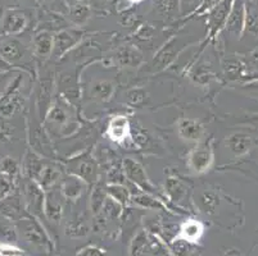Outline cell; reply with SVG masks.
I'll use <instances>...</instances> for the list:
<instances>
[{
    "label": "cell",
    "mask_w": 258,
    "mask_h": 256,
    "mask_svg": "<svg viewBox=\"0 0 258 256\" xmlns=\"http://www.w3.org/2000/svg\"><path fill=\"white\" fill-rule=\"evenodd\" d=\"M21 173V164L12 156L0 158V175L15 183Z\"/></svg>",
    "instance_id": "e575fe53"
},
{
    "label": "cell",
    "mask_w": 258,
    "mask_h": 256,
    "mask_svg": "<svg viewBox=\"0 0 258 256\" xmlns=\"http://www.w3.org/2000/svg\"><path fill=\"white\" fill-rule=\"evenodd\" d=\"M70 27L69 22L64 20L62 14L55 13V12H48V13L44 14L43 20L40 22V27L37 31H49V32H59L64 28Z\"/></svg>",
    "instance_id": "f546056e"
},
{
    "label": "cell",
    "mask_w": 258,
    "mask_h": 256,
    "mask_svg": "<svg viewBox=\"0 0 258 256\" xmlns=\"http://www.w3.org/2000/svg\"><path fill=\"white\" fill-rule=\"evenodd\" d=\"M130 122L126 116H113L109 121L107 126V131H105V135L111 141L116 142V144H122L125 142V140H127L130 137Z\"/></svg>",
    "instance_id": "ffe728a7"
},
{
    "label": "cell",
    "mask_w": 258,
    "mask_h": 256,
    "mask_svg": "<svg viewBox=\"0 0 258 256\" xmlns=\"http://www.w3.org/2000/svg\"><path fill=\"white\" fill-rule=\"evenodd\" d=\"M64 197H63L60 189L55 187L45 191V203H44V215L50 222L58 223L63 217V209H64Z\"/></svg>",
    "instance_id": "ac0fdd59"
},
{
    "label": "cell",
    "mask_w": 258,
    "mask_h": 256,
    "mask_svg": "<svg viewBox=\"0 0 258 256\" xmlns=\"http://www.w3.org/2000/svg\"><path fill=\"white\" fill-rule=\"evenodd\" d=\"M190 79L196 84H198V86L206 88L215 79V72H213L212 67L208 63L201 62L197 65H194V68L191 69Z\"/></svg>",
    "instance_id": "1f68e13d"
},
{
    "label": "cell",
    "mask_w": 258,
    "mask_h": 256,
    "mask_svg": "<svg viewBox=\"0 0 258 256\" xmlns=\"http://www.w3.org/2000/svg\"><path fill=\"white\" fill-rule=\"evenodd\" d=\"M122 169H123L125 177L127 178L128 182L139 187V190H142L143 192H147V194L154 195V196L158 197V191H157L156 186L149 180L144 166L139 161L130 158L125 159L123 163H122Z\"/></svg>",
    "instance_id": "277c9868"
},
{
    "label": "cell",
    "mask_w": 258,
    "mask_h": 256,
    "mask_svg": "<svg viewBox=\"0 0 258 256\" xmlns=\"http://www.w3.org/2000/svg\"><path fill=\"white\" fill-rule=\"evenodd\" d=\"M86 2H88V0H86Z\"/></svg>",
    "instance_id": "9f6ffc18"
},
{
    "label": "cell",
    "mask_w": 258,
    "mask_h": 256,
    "mask_svg": "<svg viewBox=\"0 0 258 256\" xmlns=\"http://www.w3.org/2000/svg\"><path fill=\"white\" fill-rule=\"evenodd\" d=\"M170 251L172 256H189L190 253H193L194 243H189L175 237L170 243Z\"/></svg>",
    "instance_id": "b9f144b4"
},
{
    "label": "cell",
    "mask_w": 258,
    "mask_h": 256,
    "mask_svg": "<svg viewBox=\"0 0 258 256\" xmlns=\"http://www.w3.org/2000/svg\"><path fill=\"white\" fill-rule=\"evenodd\" d=\"M17 232H21L26 242L35 247L46 250L49 247V238L39 222L34 218H22L17 223Z\"/></svg>",
    "instance_id": "5b68a950"
},
{
    "label": "cell",
    "mask_w": 258,
    "mask_h": 256,
    "mask_svg": "<svg viewBox=\"0 0 258 256\" xmlns=\"http://www.w3.org/2000/svg\"><path fill=\"white\" fill-rule=\"evenodd\" d=\"M22 200L25 201L26 209L31 214H41V213H44L45 190L40 186L37 181L25 178L22 183Z\"/></svg>",
    "instance_id": "52a82bcc"
},
{
    "label": "cell",
    "mask_w": 258,
    "mask_h": 256,
    "mask_svg": "<svg viewBox=\"0 0 258 256\" xmlns=\"http://www.w3.org/2000/svg\"><path fill=\"white\" fill-rule=\"evenodd\" d=\"M77 256H107V251L98 247V246L90 245L81 248L79 251V253H77Z\"/></svg>",
    "instance_id": "c3c4849f"
},
{
    "label": "cell",
    "mask_w": 258,
    "mask_h": 256,
    "mask_svg": "<svg viewBox=\"0 0 258 256\" xmlns=\"http://www.w3.org/2000/svg\"><path fill=\"white\" fill-rule=\"evenodd\" d=\"M149 95L148 91L143 88H133L126 94V102L133 108H142L147 104Z\"/></svg>",
    "instance_id": "ab89813d"
},
{
    "label": "cell",
    "mask_w": 258,
    "mask_h": 256,
    "mask_svg": "<svg viewBox=\"0 0 258 256\" xmlns=\"http://www.w3.org/2000/svg\"><path fill=\"white\" fill-rule=\"evenodd\" d=\"M13 135H15V128L7 123L4 119H0V145L12 141Z\"/></svg>",
    "instance_id": "ee69618b"
},
{
    "label": "cell",
    "mask_w": 258,
    "mask_h": 256,
    "mask_svg": "<svg viewBox=\"0 0 258 256\" xmlns=\"http://www.w3.org/2000/svg\"><path fill=\"white\" fill-rule=\"evenodd\" d=\"M84 32L79 28L67 27L62 31L57 32L54 35V48L53 56L54 58H62L63 55L71 51L75 46H77L80 42L83 41Z\"/></svg>",
    "instance_id": "8fae6325"
},
{
    "label": "cell",
    "mask_w": 258,
    "mask_h": 256,
    "mask_svg": "<svg viewBox=\"0 0 258 256\" xmlns=\"http://www.w3.org/2000/svg\"><path fill=\"white\" fill-rule=\"evenodd\" d=\"M17 241V227L8 219L0 217V243H13Z\"/></svg>",
    "instance_id": "f35d334b"
},
{
    "label": "cell",
    "mask_w": 258,
    "mask_h": 256,
    "mask_svg": "<svg viewBox=\"0 0 258 256\" xmlns=\"http://www.w3.org/2000/svg\"><path fill=\"white\" fill-rule=\"evenodd\" d=\"M22 250L11 243H0V256H22Z\"/></svg>",
    "instance_id": "681fc988"
},
{
    "label": "cell",
    "mask_w": 258,
    "mask_h": 256,
    "mask_svg": "<svg viewBox=\"0 0 258 256\" xmlns=\"http://www.w3.org/2000/svg\"><path fill=\"white\" fill-rule=\"evenodd\" d=\"M116 93V84L111 79H97L90 88V96L99 103L111 102Z\"/></svg>",
    "instance_id": "4316f807"
},
{
    "label": "cell",
    "mask_w": 258,
    "mask_h": 256,
    "mask_svg": "<svg viewBox=\"0 0 258 256\" xmlns=\"http://www.w3.org/2000/svg\"><path fill=\"white\" fill-rule=\"evenodd\" d=\"M255 145H257V138H255L252 133L243 132V131L230 133V135L225 138V147H226L234 156H238V158L239 156H243V155L248 154Z\"/></svg>",
    "instance_id": "9a60e30c"
},
{
    "label": "cell",
    "mask_w": 258,
    "mask_h": 256,
    "mask_svg": "<svg viewBox=\"0 0 258 256\" xmlns=\"http://www.w3.org/2000/svg\"><path fill=\"white\" fill-rule=\"evenodd\" d=\"M122 208H123V206H122L121 204H118L117 201H114L112 197L108 196L100 214L104 218H107V219H118L119 215L122 214Z\"/></svg>",
    "instance_id": "7bdbcfd3"
},
{
    "label": "cell",
    "mask_w": 258,
    "mask_h": 256,
    "mask_svg": "<svg viewBox=\"0 0 258 256\" xmlns=\"http://www.w3.org/2000/svg\"><path fill=\"white\" fill-rule=\"evenodd\" d=\"M224 30L236 39H240L243 32L245 31V0L234 2Z\"/></svg>",
    "instance_id": "e0dca14e"
},
{
    "label": "cell",
    "mask_w": 258,
    "mask_h": 256,
    "mask_svg": "<svg viewBox=\"0 0 258 256\" xmlns=\"http://www.w3.org/2000/svg\"><path fill=\"white\" fill-rule=\"evenodd\" d=\"M22 82V76L16 77L0 95V119L12 118L22 110L26 100L21 91Z\"/></svg>",
    "instance_id": "7a4b0ae2"
},
{
    "label": "cell",
    "mask_w": 258,
    "mask_h": 256,
    "mask_svg": "<svg viewBox=\"0 0 258 256\" xmlns=\"http://www.w3.org/2000/svg\"><path fill=\"white\" fill-rule=\"evenodd\" d=\"M187 168L194 175H205L215 163L212 138H203L187 154Z\"/></svg>",
    "instance_id": "3957f363"
},
{
    "label": "cell",
    "mask_w": 258,
    "mask_h": 256,
    "mask_svg": "<svg viewBox=\"0 0 258 256\" xmlns=\"http://www.w3.org/2000/svg\"><path fill=\"white\" fill-rule=\"evenodd\" d=\"M12 68V65H9L6 60L0 56V70H9Z\"/></svg>",
    "instance_id": "f907efd6"
},
{
    "label": "cell",
    "mask_w": 258,
    "mask_h": 256,
    "mask_svg": "<svg viewBox=\"0 0 258 256\" xmlns=\"http://www.w3.org/2000/svg\"><path fill=\"white\" fill-rule=\"evenodd\" d=\"M62 177V170H60V166L55 165V164H45L44 169L40 173V177L37 180L39 185L43 187L45 191L51 190L55 187L58 182L60 181Z\"/></svg>",
    "instance_id": "4dcf8cb0"
},
{
    "label": "cell",
    "mask_w": 258,
    "mask_h": 256,
    "mask_svg": "<svg viewBox=\"0 0 258 256\" xmlns=\"http://www.w3.org/2000/svg\"><path fill=\"white\" fill-rule=\"evenodd\" d=\"M26 51V46L16 36H0V56L12 67L22 63Z\"/></svg>",
    "instance_id": "7c38bea8"
},
{
    "label": "cell",
    "mask_w": 258,
    "mask_h": 256,
    "mask_svg": "<svg viewBox=\"0 0 258 256\" xmlns=\"http://www.w3.org/2000/svg\"><path fill=\"white\" fill-rule=\"evenodd\" d=\"M252 122H253V124H254L255 127H258V117H255V118H252Z\"/></svg>",
    "instance_id": "db71d44e"
},
{
    "label": "cell",
    "mask_w": 258,
    "mask_h": 256,
    "mask_svg": "<svg viewBox=\"0 0 258 256\" xmlns=\"http://www.w3.org/2000/svg\"><path fill=\"white\" fill-rule=\"evenodd\" d=\"M44 166H45V163L39 154L32 151L31 149L26 150L22 163H21V173H22L23 178L37 181Z\"/></svg>",
    "instance_id": "44dd1931"
},
{
    "label": "cell",
    "mask_w": 258,
    "mask_h": 256,
    "mask_svg": "<svg viewBox=\"0 0 258 256\" xmlns=\"http://www.w3.org/2000/svg\"><path fill=\"white\" fill-rule=\"evenodd\" d=\"M13 192V182L0 176V201L6 200Z\"/></svg>",
    "instance_id": "bcb514c9"
},
{
    "label": "cell",
    "mask_w": 258,
    "mask_h": 256,
    "mask_svg": "<svg viewBox=\"0 0 258 256\" xmlns=\"http://www.w3.org/2000/svg\"><path fill=\"white\" fill-rule=\"evenodd\" d=\"M196 206L202 214L213 217L217 214L220 206L219 192L212 189H205L196 195Z\"/></svg>",
    "instance_id": "7402d4cb"
},
{
    "label": "cell",
    "mask_w": 258,
    "mask_h": 256,
    "mask_svg": "<svg viewBox=\"0 0 258 256\" xmlns=\"http://www.w3.org/2000/svg\"><path fill=\"white\" fill-rule=\"evenodd\" d=\"M205 234V224L197 219H187L180 225L176 238L184 239L189 243H198L199 239Z\"/></svg>",
    "instance_id": "cb8c5ba5"
},
{
    "label": "cell",
    "mask_w": 258,
    "mask_h": 256,
    "mask_svg": "<svg viewBox=\"0 0 258 256\" xmlns=\"http://www.w3.org/2000/svg\"><path fill=\"white\" fill-rule=\"evenodd\" d=\"M177 136L186 142H199L206 138V130L203 124L193 118H181L176 124Z\"/></svg>",
    "instance_id": "2e32d148"
},
{
    "label": "cell",
    "mask_w": 258,
    "mask_h": 256,
    "mask_svg": "<svg viewBox=\"0 0 258 256\" xmlns=\"http://www.w3.org/2000/svg\"><path fill=\"white\" fill-rule=\"evenodd\" d=\"M89 231H90V227H89L86 217L83 214L76 215L74 219L66 223L64 233L70 238H83L88 236Z\"/></svg>",
    "instance_id": "f1b7e54d"
},
{
    "label": "cell",
    "mask_w": 258,
    "mask_h": 256,
    "mask_svg": "<svg viewBox=\"0 0 258 256\" xmlns=\"http://www.w3.org/2000/svg\"><path fill=\"white\" fill-rule=\"evenodd\" d=\"M71 114L72 112L67 100L64 98H59L53 102L43 123L45 127L50 126L51 128L54 127L55 130L63 131V128L67 130L72 124Z\"/></svg>",
    "instance_id": "9c48e42d"
},
{
    "label": "cell",
    "mask_w": 258,
    "mask_h": 256,
    "mask_svg": "<svg viewBox=\"0 0 258 256\" xmlns=\"http://www.w3.org/2000/svg\"><path fill=\"white\" fill-rule=\"evenodd\" d=\"M53 93H54V78L51 74H48L44 78L40 79L39 89L36 94V102H35V110L37 117L44 122L51 104H53Z\"/></svg>",
    "instance_id": "4fadbf2b"
},
{
    "label": "cell",
    "mask_w": 258,
    "mask_h": 256,
    "mask_svg": "<svg viewBox=\"0 0 258 256\" xmlns=\"http://www.w3.org/2000/svg\"><path fill=\"white\" fill-rule=\"evenodd\" d=\"M27 141L32 151L39 154L41 158L53 160L55 156L53 144L50 141V136L46 132L45 126L40 118L36 119L31 116L27 118Z\"/></svg>",
    "instance_id": "6da1fadb"
},
{
    "label": "cell",
    "mask_w": 258,
    "mask_h": 256,
    "mask_svg": "<svg viewBox=\"0 0 258 256\" xmlns=\"http://www.w3.org/2000/svg\"><path fill=\"white\" fill-rule=\"evenodd\" d=\"M154 32H156V30H154L153 26L151 25H143L142 27L138 30L137 32V39L142 40V41H148V40L153 39L154 36Z\"/></svg>",
    "instance_id": "7dc6e473"
},
{
    "label": "cell",
    "mask_w": 258,
    "mask_h": 256,
    "mask_svg": "<svg viewBox=\"0 0 258 256\" xmlns=\"http://www.w3.org/2000/svg\"><path fill=\"white\" fill-rule=\"evenodd\" d=\"M165 192L171 201L180 204L187 196V187L180 178L168 177L165 182Z\"/></svg>",
    "instance_id": "83f0119b"
},
{
    "label": "cell",
    "mask_w": 258,
    "mask_h": 256,
    "mask_svg": "<svg viewBox=\"0 0 258 256\" xmlns=\"http://www.w3.org/2000/svg\"><path fill=\"white\" fill-rule=\"evenodd\" d=\"M37 4H46L49 3V2H53V0H35Z\"/></svg>",
    "instance_id": "816d5d0a"
},
{
    "label": "cell",
    "mask_w": 258,
    "mask_h": 256,
    "mask_svg": "<svg viewBox=\"0 0 258 256\" xmlns=\"http://www.w3.org/2000/svg\"><path fill=\"white\" fill-rule=\"evenodd\" d=\"M69 20L76 27L84 26L91 17V7L86 0H72L69 3Z\"/></svg>",
    "instance_id": "d4e9b609"
},
{
    "label": "cell",
    "mask_w": 258,
    "mask_h": 256,
    "mask_svg": "<svg viewBox=\"0 0 258 256\" xmlns=\"http://www.w3.org/2000/svg\"><path fill=\"white\" fill-rule=\"evenodd\" d=\"M85 181H83L80 177L74 175H69L64 180H62L59 189L66 200L76 201L83 195L84 190H85Z\"/></svg>",
    "instance_id": "484cf974"
},
{
    "label": "cell",
    "mask_w": 258,
    "mask_h": 256,
    "mask_svg": "<svg viewBox=\"0 0 258 256\" xmlns=\"http://www.w3.org/2000/svg\"><path fill=\"white\" fill-rule=\"evenodd\" d=\"M222 69L229 78H239L244 73V65L238 59H226L222 63Z\"/></svg>",
    "instance_id": "60d3db41"
},
{
    "label": "cell",
    "mask_w": 258,
    "mask_h": 256,
    "mask_svg": "<svg viewBox=\"0 0 258 256\" xmlns=\"http://www.w3.org/2000/svg\"><path fill=\"white\" fill-rule=\"evenodd\" d=\"M32 55L39 62H45L53 56L54 35L49 31H37L31 40Z\"/></svg>",
    "instance_id": "d6986e66"
},
{
    "label": "cell",
    "mask_w": 258,
    "mask_h": 256,
    "mask_svg": "<svg viewBox=\"0 0 258 256\" xmlns=\"http://www.w3.org/2000/svg\"><path fill=\"white\" fill-rule=\"evenodd\" d=\"M222 0H202L201 4H199V6L196 8V11L190 14V17H193L194 14H198L199 16V14L210 13V12L212 11L216 6H219Z\"/></svg>",
    "instance_id": "f6af8a7d"
},
{
    "label": "cell",
    "mask_w": 258,
    "mask_h": 256,
    "mask_svg": "<svg viewBox=\"0 0 258 256\" xmlns=\"http://www.w3.org/2000/svg\"><path fill=\"white\" fill-rule=\"evenodd\" d=\"M185 48V44L181 42L180 37H172L168 40L165 45L162 46L158 50V53L154 55L153 63L152 67L154 70H161L165 69L166 67L171 64L175 60V58L181 53L182 49Z\"/></svg>",
    "instance_id": "5bb4252c"
},
{
    "label": "cell",
    "mask_w": 258,
    "mask_h": 256,
    "mask_svg": "<svg viewBox=\"0 0 258 256\" xmlns=\"http://www.w3.org/2000/svg\"><path fill=\"white\" fill-rule=\"evenodd\" d=\"M235 0H222L210 13H207V36L206 40L215 39L226 26L227 18Z\"/></svg>",
    "instance_id": "ba28073f"
},
{
    "label": "cell",
    "mask_w": 258,
    "mask_h": 256,
    "mask_svg": "<svg viewBox=\"0 0 258 256\" xmlns=\"http://www.w3.org/2000/svg\"><path fill=\"white\" fill-rule=\"evenodd\" d=\"M128 2H130V3H131V4H133V6H134V4H138V3H142V2H143V0H128Z\"/></svg>",
    "instance_id": "f5cc1de1"
},
{
    "label": "cell",
    "mask_w": 258,
    "mask_h": 256,
    "mask_svg": "<svg viewBox=\"0 0 258 256\" xmlns=\"http://www.w3.org/2000/svg\"><path fill=\"white\" fill-rule=\"evenodd\" d=\"M70 175H74L85 181L89 185H95L98 180V163L90 155H83L80 158H75L70 160L69 165Z\"/></svg>",
    "instance_id": "30bf717a"
},
{
    "label": "cell",
    "mask_w": 258,
    "mask_h": 256,
    "mask_svg": "<svg viewBox=\"0 0 258 256\" xmlns=\"http://www.w3.org/2000/svg\"><path fill=\"white\" fill-rule=\"evenodd\" d=\"M245 30L258 35V3L254 0L245 2Z\"/></svg>",
    "instance_id": "8d00e7d4"
},
{
    "label": "cell",
    "mask_w": 258,
    "mask_h": 256,
    "mask_svg": "<svg viewBox=\"0 0 258 256\" xmlns=\"http://www.w3.org/2000/svg\"><path fill=\"white\" fill-rule=\"evenodd\" d=\"M177 9V0H154L153 11L163 20L172 18Z\"/></svg>",
    "instance_id": "74e56055"
},
{
    "label": "cell",
    "mask_w": 258,
    "mask_h": 256,
    "mask_svg": "<svg viewBox=\"0 0 258 256\" xmlns=\"http://www.w3.org/2000/svg\"><path fill=\"white\" fill-rule=\"evenodd\" d=\"M105 191H107L108 196L112 197L122 206H127L131 203L133 194L123 183H108L105 186Z\"/></svg>",
    "instance_id": "836d02e7"
},
{
    "label": "cell",
    "mask_w": 258,
    "mask_h": 256,
    "mask_svg": "<svg viewBox=\"0 0 258 256\" xmlns=\"http://www.w3.org/2000/svg\"><path fill=\"white\" fill-rule=\"evenodd\" d=\"M131 204L143 209H151V210H167V206L162 203L159 197L143 191L139 192V194L133 195Z\"/></svg>",
    "instance_id": "d6a6232c"
},
{
    "label": "cell",
    "mask_w": 258,
    "mask_h": 256,
    "mask_svg": "<svg viewBox=\"0 0 258 256\" xmlns=\"http://www.w3.org/2000/svg\"><path fill=\"white\" fill-rule=\"evenodd\" d=\"M142 53L133 45L122 46L114 53V63L121 68H137L142 64Z\"/></svg>",
    "instance_id": "603a6c76"
},
{
    "label": "cell",
    "mask_w": 258,
    "mask_h": 256,
    "mask_svg": "<svg viewBox=\"0 0 258 256\" xmlns=\"http://www.w3.org/2000/svg\"><path fill=\"white\" fill-rule=\"evenodd\" d=\"M30 17L27 12L21 9H7L0 18V28L4 36H17L29 27Z\"/></svg>",
    "instance_id": "8992f818"
},
{
    "label": "cell",
    "mask_w": 258,
    "mask_h": 256,
    "mask_svg": "<svg viewBox=\"0 0 258 256\" xmlns=\"http://www.w3.org/2000/svg\"><path fill=\"white\" fill-rule=\"evenodd\" d=\"M107 197L108 195L104 187H103L100 183H95L90 196V210L91 213H93L94 217H97L98 214L102 213L103 206H104Z\"/></svg>",
    "instance_id": "d590c367"
},
{
    "label": "cell",
    "mask_w": 258,
    "mask_h": 256,
    "mask_svg": "<svg viewBox=\"0 0 258 256\" xmlns=\"http://www.w3.org/2000/svg\"><path fill=\"white\" fill-rule=\"evenodd\" d=\"M8 2H11V3H21L23 0H8Z\"/></svg>",
    "instance_id": "11a10c76"
}]
</instances>
